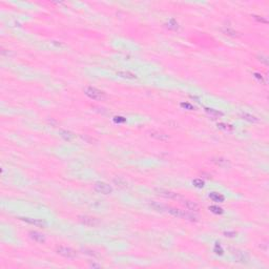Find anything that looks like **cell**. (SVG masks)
<instances>
[{
	"label": "cell",
	"mask_w": 269,
	"mask_h": 269,
	"mask_svg": "<svg viewBox=\"0 0 269 269\" xmlns=\"http://www.w3.org/2000/svg\"><path fill=\"white\" fill-rule=\"evenodd\" d=\"M223 32H224V33H226V35H227V34H228V35H231V36H234L235 34H237L234 30H230V28H224Z\"/></svg>",
	"instance_id": "d4e9b609"
},
{
	"label": "cell",
	"mask_w": 269,
	"mask_h": 269,
	"mask_svg": "<svg viewBox=\"0 0 269 269\" xmlns=\"http://www.w3.org/2000/svg\"><path fill=\"white\" fill-rule=\"evenodd\" d=\"M165 210L167 212H169L170 214H172L174 217H178V218H184V214L185 211L183 210H180L178 208H174V207H169V206H165Z\"/></svg>",
	"instance_id": "8992f818"
},
{
	"label": "cell",
	"mask_w": 269,
	"mask_h": 269,
	"mask_svg": "<svg viewBox=\"0 0 269 269\" xmlns=\"http://www.w3.org/2000/svg\"><path fill=\"white\" fill-rule=\"evenodd\" d=\"M114 120H115L116 123H123V122H125V119L123 118V117H115V119H114Z\"/></svg>",
	"instance_id": "484cf974"
},
{
	"label": "cell",
	"mask_w": 269,
	"mask_h": 269,
	"mask_svg": "<svg viewBox=\"0 0 269 269\" xmlns=\"http://www.w3.org/2000/svg\"><path fill=\"white\" fill-rule=\"evenodd\" d=\"M60 134H61L62 138H64L67 141L73 140L74 137H75V136H74V134H71V131H60Z\"/></svg>",
	"instance_id": "2e32d148"
},
{
	"label": "cell",
	"mask_w": 269,
	"mask_h": 269,
	"mask_svg": "<svg viewBox=\"0 0 269 269\" xmlns=\"http://www.w3.org/2000/svg\"><path fill=\"white\" fill-rule=\"evenodd\" d=\"M212 162H214L217 165H219V166H221V167H224V168L229 166V162H228L226 159L221 158V157H219V158L218 157H217V158H214L212 159Z\"/></svg>",
	"instance_id": "8fae6325"
},
{
	"label": "cell",
	"mask_w": 269,
	"mask_h": 269,
	"mask_svg": "<svg viewBox=\"0 0 269 269\" xmlns=\"http://www.w3.org/2000/svg\"><path fill=\"white\" fill-rule=\"evenodd\" d=\"M235 257H237V260H239V262H247L248 257H246L245 253H243L242 251H237L234 253Z\"/></svg>",
	"instance_id": "ac0fdd59"
},
{
	"label": "cell",
	"mask_w": 269,
	"mask_h": 269,
	"mask_svg": "<svg viewBox=\"0 0 269 269\" xmlns=\"http://www.w3.org/2000/svg\"><path fill=\"white\" fill-rule=\"evenodd\" d=\"M205 111H206V113H207L208 115L212 116V117H220V116L223 115L221 111H217V109H214V108H205Z\"/></svg>",
	"instance_id": "e0dca14e"
},
{
	"label": "cell",
	"mask_w": 269,
	"mask_h": 269,
	"mask_svg": "<svg viewBox=\"0 0 269 269\" xmlns=\"http://www.w3.org/2000/svg\"><path fill=\"white\" fill-rule=\"evenodd\" d=\"M192 184L198 188H202L204 187V181L202 180V179H194V180L192 181Z\"/></svg>",
	"instance_id": "44dd1931"
},
{
	"label": "cell",
	"mask_w": 269,
	"mask_h": 269,
	"mask_svg": "<svg viewBox=\"0 0 269 269\" xmlns=\"http://www.w3.org/2000/svg\"><path fill=\"white\" fill-rule=\"evenodd\" d=\"M94 189H95V191L99 192V194H111V191H113L111 186L108 185L105 182L95 183V185H94Z\"/></svg>",
	"instance_id": "7a4b0ae2"
},
{
	"label": "cell",
	"mask_w": 269,
	"mask_h": 269,
	"mask_svg": "<svg viewBox=\"0 0 269 269\" xmlns=\"http://www.w3.org/2000/svg\"><path fill=\"white\" fill-rule=\"evenodd\" d=\"M154 191L157 192V194H159V196H161V197H164V198L174 199V200H181V199H182V197H181L180 194L170 191V190L163 189V188H156Z\"/></svg>",
	"instance_id": "3957f363"
},
{
	"label": "cell",
	"mask_w": 269,
	"mask_h": 269,
	"mask_svg": "<svg viewBox=\"0 0 269 269\" xmlns=\"http://www.w3.org/2000/svg\"><path fill=\"white\" fill-rule=\"evenodd\" d=\"M241 117H242V119H244V120H246V121H249V122H257V121H259V119H257V117H254V116L250 115V114H247V113L241 114Z\"/></svg>",
	"instance_id": "9a60e30c"
},
{
	"label": "cell",
	"mask_w": 269,
	"mask_h": 269,
	"mask_svg": "<svg viewBox=\"0 0 269 269\" xmlns=\"http://www.w3.org/2000/svg\"><path fill=\"white\" fill-rule=\"evenodd\" d=\"M117 75L120 76V77H122V78H126V79H136V78H137V76L134 75V74L131 73V71H118Z\"/></svg>",
	"instance_id": "4fadbf2b"
},
{
	"label": "cell",
	"mask_w": 269,
	"mask_h": 269,
	"mask_svg": "<svg viewBox=\"0 0 269 269\" xmlns=\"http://www.w3.org/2000/svg\"><path fill=\"white\" fill-rule=\"evenodd\" d=\"M20 219H21L22 221L26 222V223L31 224V225H34V226H39V227H43V226H45V223L40 219H31V218H20Z\"/></svg>",
	"instance_id": "52a82bcc"
},
{
	"label": "cell",
	"mask_w": 269,
	"mask_h": 269,
	"mask_svg": "<svg viewBox=\"0 0 269 269\" xmlns=\"http://www.w3.org/2000/svg\"><path fill=\"white\" fill-rule=\"evenodd\" d=\"M79 220L82 224H84V225L86 226H95L98 224V220L96 218H91V217H87V216L80 217Z\"/></svg>",
	"instance_id": "5b68a950"
},
{
	"label": "cell",
	"mask_w": 269,
	"mask_h": 269,
	"mask_svg": "<svg viewBox=\"0 0 269 269\" xmlns=\"http://www.w3.org/2000/svg\"><path fill=\"white\" fill-rule=\"evenodd\" d=\"M57 252L59 253L60 255L64 257H68V259H71V257H75L77 255V252L74 249H71V247H66V246H60L58 247Z\"/></svg>",
	"instance_id": "277c9868"
},
{
	"label": "cell",
	"mask_w": 269,
	"mask_h": 269,
	"mask_svg": "<svg viewBox=\"0 0 269 269\" xmlns=\"http://www.w3.org/2000/svg\"><path fill=\"white\" fill-rule=\"evenodd\" d=\"M168 28H172V30H176L177 28H178V23L177 22H174V20H170L169 23H168Z\"/></svg>",
	"instance_id": "7402d4cb"
},
{
	"label": "cell",
	"mask_w": 269,
	"mask_h": 269,
	"mask_svg": "<svg viewBox=\"0 0 269 269\" xmlns=\"http://www.w3.org/2000/svg\"><path fill=\"white\" fill-rule=\"evenodd\" d=\"M209 210L211 212H214V214H223V209H222L221 207H219V206H217V205L209 206Z\"/></svg>",
	"instance_id": "d6986e66"
},
{
	"label": "cell",
	"mask_w": 269,
	"mask_h": 269,
	"mask_svg": "<svg viewBox=\"0 0 269 269\" xmlns=\"http://www.w3.org/2000/svg\"><path fill=\"white\" fill-rule=\"evenodd\" d=\"M113 182L114 184L117 185L119 188H123V189L127 188V182L123 178H121V177H115V178L113 179Z\"/></svg>",
	"instance_id": "ba28073f"
},
{
	"label": "cell",
	"mask_w": 269,
	"mask_h": 269,
	"mask_svg": "<svg viewBox=\"0 0 269 269\" xmlns=\"http://www.w3.org/2000/svg\"><path fill=\"white\" fill-rule=\"evenodd\" d=\"M30 237H32L35 242H38V243H43V242L45 241V239H44V235L41 234L40 232H38V231H31L30 232Z\"/></svg>",
	"instance_id": "30bf717a"
},
{
	"label": "cell",
	"mask_w": 269,
	"mask_h": 269,
	"mask_svg": "<svg viewBox=\"0 0 269 269\" xmlns=\"http://www.w3.org/2000/svg\"><path fill=\"white\" fill-rule=\"evenodd\" d=\"M218 127H219V128H221V129H223V131H232L231 125L226 124V123H219Z\"/></svg>",
	"instance_id": "ffe728a7"
},
{
	"label": "cell",
	"mask_w": 269,
	"mask_h": 269,
	"mask_svg": "<svg viewBox=\"0 0 269 269\" xmlns=\"http://www.w3.org/2000/svg\"><path fill=\"white\" fill-rule=\"evenodd\" d=\"M214 252L217 253V254H223V249H222V247L219 245V244H217L216 246H214Z\"/></svg>",
	"instance_id": "603a6c76"
},
{
	"label": "cell",
	"mask_w": 269,
	"mask_h": 269,
	"mask_svg": "<svg viewBox=\"0 0 269 269\" xmlns=\"http://www.w3.org/2000/svg\"><path fill=\"white\" fill-rule=\"evenodd\" d=\"M151 136L152 137V138H156V139L161 140V141H164V140H167V139H168L167 134H165L163 133H160V131H151Z\"/></svg>",
	"instance_id": "5bb4252c"
},
{
	"label": "cell",
	"mask_w": 269,
	"mask_h": 269,
	"mask_svg": "<svg viewBox=\"0 0 269 269\" xmlns=\"http://www.w3.org/2000/svg\"><path fill=\"white\" fill-rule=\"evenodd\" d=\"M185 205V207L187 208L188 210H190V211H198L199 210V205L196 203V202H192V201H188V200H184V203H183Z\"/></svg>",
	"instance_id": "9c48e42d"
},
{
	"label": "cell",
	"mask_w": 269,
	"mask_h": 269,
	"mask_svg": "<svg viewBox=\"0 0 269 269\" xmlns=\"http://www.w3.org/2000/svg\"><path fill=\"white\" fill-rule=\"evenodd\" d=\"M84 93H85V95H86L88 98H91V100L102 101L105 99V94L103 93V91H101L100 89L96 88V87H93V86L85 87Z\"/></svg>",
	"instance_id": "6da1fadb"
},
{
	"label": "cell",
	"mask_w": 269,
	"mask_h": 269,
	"mask_svg": "<svg viewBox=\"0 0 269 269\" xmlns=\"http://www.w3.org/2000/svg\"><path fill=\"white\" fill-rule=\"evenodd\" d=\"M181 106L184 107V108H188L189 111H192V109H194V107L192 106L191 104H189V103H181Z\"/></svg>",
	"instance_id": "cb8c5ba5"
},
{
	"label": "cell",
	"mask_w": 269,
	"mask_h": 269,
	"mask_svg": "<svg viewBox=\"0 0 269 269\" xmlns=\"http://www.w3.org/2000/svg\"><path fill=\"white\" fill-rule=\"evenodd\" d=\"M209 198L214 202H217V203H222L225 200V197L222 194H219V192H211V194H209Z\"/></svg>",
	"instance_id": "7c38bea8"
}]
</instances>
